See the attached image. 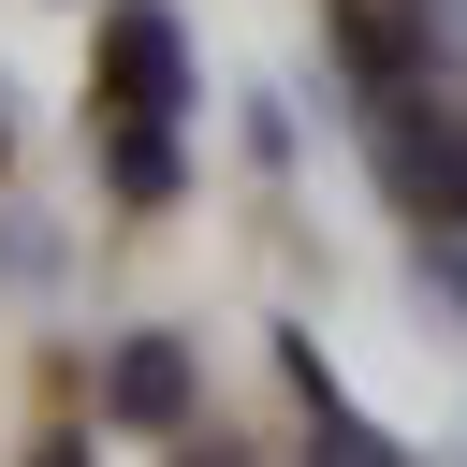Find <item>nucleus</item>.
Listing matches in <instances>:
<instances>
[{
	"instance_id": "nucleus-7",
	"label": "nucleus",
	"mask_w": 467,
	"mask_h": 467,
	"mask_svg": "<svg viewBox=\"0 0 467 467\" xmlns=\"http://www.w3.org/2000/svg\"><path fill=\"white\" fill-rule=\"evenodd\" d=\"M175 467H234V452H219V438H190V452H175Z\"/></svg>"
},
{
	"instance_id": "nucleus-4",
	"label": "nucleus",
	"mask_w": 467,
	"mask_h": 467,
	"mask_svg": "<svg viewBox=\"0 0 467 467\" xmlns=\"http://www.w3.org/2000/svg\"><path fill=\"white\" fill-rule=\"evenodd\" d=\"M102 409H117V423H190V350H175V336H117Z\"/></svg>"
},
{
	"instance_id": "nucleus-5",
	"label": "nucleus",
	"mask_w": 467,
	"mask_h": 467,
	"mask_svg": "<svg viewBox=\"0 0 467 467\" xmlns=\"http://www.w3.org/2000/svg\"><path fill=\"white\" fill-rule=\"evenodd\" d=\"M175 175H190V161H175V117H117V131H102V190H117V204H175Z\"/></svg>"
},
{
	"instance_id": "nucleus-3",
	"label": "nucleus",
	"mask_w": 467,
	"mask_h": 467,
	"mask_svg": "<svg viewBox=\"0 0 467 467\" xmlns=\"http://www.w3.org/2000/svg\"><path fill=\"white\" fill-rule=\"evenodd\" d=\"M277 365H292V409H306V467H409V452H394V438L321 379V350H306V336H277Z\"/></svg>"
},
{
	"instance_id": "nucleus-2",
	"label": "nucleus",
	"mask_w": 467,
	"mask_h": 467,
	"mask_svg": "<svg viewBox=\"0 0 467 467\" xmlns=\"http://www.w3.org/2000/svg\"><path fill=\"white\" fill-rule=\"evenodd\" d=\"M102 102L117 117H190V58H175V15L161 0H117L102 15Z\"/></svg>"
},
{
	"instance_id": "nucleus-1",
	"label": "nucleus",
	"mask_w": 467,
	"mask_h": 467,
	"mask_svg": "<svg viewBox=\"0 0 467 467\" xmlns=\"http://www.w3.org/2000/svg\"><path fill=\"white\" fill-rule=\"evenodd\" d=\"M365 146H379V175H394V204H423V219H452L467 234V102H379L365 117Z\"/></svg>"
},
{
	"instance_id": "nucleus-6",
	"label": "nucleus",
	"mask_w": 467,
	"mask_h": 467,
	"mask_svg": "<svg viewBox=\"0 0 467 467\" xmlns=\"http://www.w3.org/2000/svg\"><path fill=\"white\" fill-rule=\"evenodd\" d=\"M29 467H88V438H44V452H29Z\"/></svg>"
}]
</instances>
